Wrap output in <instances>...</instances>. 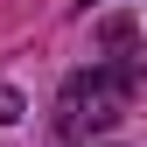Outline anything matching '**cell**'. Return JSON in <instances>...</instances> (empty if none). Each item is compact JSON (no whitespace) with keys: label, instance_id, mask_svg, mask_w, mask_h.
Wrapping results in <instances>:
<instances>
[{"label":"cell","instance_id":"obj_1","mask_svg":"<svg viewBox=\"0 0 147 147\" xmlns=\"http://www.w3.org/2000/svg\"><path fill=\"white\" fill-rule=\"evenodd\" d=\"M140 84H147L140 63H98V70H77V77L63 84V98H56L63 140H91V133H105V126H119Z\"/></svg>","mask_w":147,"mask_h":147},{"label":"cell","instance_id":"obj_2","mask_svg":"<svg viewBox=\"0 0 147 147\" xmlns=\"http://www.w3.org/2000/svg\"><path fill=\"white\" fill-rule=\"evenodd\" d=\"M14 119H21V91H7V84H0V126H14Z\"/></svg>","mask_w":147,"mask_h":147}]
</instances>
